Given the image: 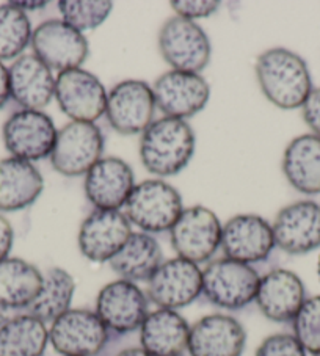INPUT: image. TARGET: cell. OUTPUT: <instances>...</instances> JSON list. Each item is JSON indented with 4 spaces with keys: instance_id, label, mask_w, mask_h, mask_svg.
<instances>
[{
    "instance_id": "cell-5",
    "label": "cell",
    "mask_w": 320,
    "mask_h": 356,
    "mask_svg": "<svg viewBox=\"0 0 320 356\" xmlns=\"http://www.w3.org/2000/svg\"><path fill=\"white\" fill-rule=\"evenodd\" d=\"M162 57L176 71L200 74L211 61V41L198 24L181 16L170 17L159 32Z\"/></svg>"
},
{
    "instance_id": "cell-37",
    "label": "cell",
    "mask_w": 320,
    "mask_h": 356,
    "mask_svg": "<svg viewBox=\"0 0 320 356\" xmlns=\"http://www.w3.org/2000/svg\"><path fill=\"white\" fill-rule=\"evenodd\" d=\"M10 95V77H8V67H5L2 61H0V108L7 106Z\"/></svg>"
},
{
    "instance_id": "cell-18",
    "label": "cell",
    "mask_w": 320,
    "mask_h": 356,
    "mask_svg": "<svg viewBox=\"0 0 320 356\" xmlns=\"http://www.w3.org/2000/svg\"><path fill=\"white\" fill-rule=\"evenodd\" d=\"M131 234V222L126 213L96 209L80 226V253L91 262H109L122 248Z\"/></svg>"
},
{
    "instance_id": "cell-10",
    "label": "cell",
    "mask_w": 320,
    "mask_h": 356,
    "mask_svg": "<svg viewBox=\"0 0 320 356\" xmlns=\"http://www.w3.org/2000/svg\"><path fill=\"white\" fill-rule=\"evenodd\" d=\"M109 339V330L96 312L70 309L51 323L49 342L63 356H95Z\"/></svg>"
},
{
    "instance_id": "cell-29",
    "label": "cell",
    "mask_w": 320,
    "mask_h": 356,
    "mask_svg": "<svg viewBox=\"0 0 320 356\" xmlns=\"http://www.w3.org/2000/svg\"><path fill=\"white\" fill-rule=\"evenodd\" d=\"M76 282L66 270L54 267L42 275V286L38 297L27 308V314L41 322H54L71 309Z\"/></svg>"
},
{
    "instance_id": "cell-13",
    "label": "cell",
    "mask_w": 320,
    "mask_h": 356,
    "mask_svg": "<svg viewBox=\"0 0 320 356\" xmlns=\"http://www.w3.org/2000/svg\"><path fill=\"white\" fill-rule=\"evenodd\" d=\"M154 110L152 88L143 81H122L107 95V120L122 135L143 134L152 122Z\"/></svg>"
},
{
    "instance_id": "cell-34",
    "label": "cell",
    "mask_w": 320,
    "mask_h": 356,
    "mask_svg": "<svg viewBox=\"0 0 320 356\" xmlns=\"http://www.w3.org/2000/svg\"><path fill=\"white\" fill-rule=\"evenodd\" d=\"M170 5L177 16L193 21L215 13L220 7V2H215V0H175Z\"/></svg>"
},
{
    "instance_id": "cell-11",
    "label": "cell",
    "mask_w": 320,
    "mask_h": 356,
    "mask_svg": "<svg viewBox=\"0 0 320 356\" xmlns=\"http://www.w3.org/2000/svg\"><path fill=\"white\" fill-rule=\"evenodd\" d=\"M201 293L202 270L182 257L162 262L147 280V298L163 309L184 308L193 303Z\"/></svg>"
},
{
    "instance_id": "cell-38",
    "label": "cell",
    "mask_w": 320,
    "mask_h": 356,
    "mask_svg": "<svg viewBox=\"0 0 320 356\" xmlns=\"http://www.w3.org/2000/svg\"><path fill=\"white\" fill-rule=\"evenodd\" d=\"M13 3L17 8H21L22 11H26V10L33 11V10H41V8L47 7V2H13Z\"/></svg>"
},
{
    "instance_id": "cell-3",
    "label": "cell",
    "mask_w": 320,
    "mask_h": 356,
    "mask_svg": "<svg viewBox=\"0 0 320 356\" xmlns=\"http://www.w3.org/2000/svg\"><path fill=\"white\" fill-rule=\"evenodd\" d=\"M182 211L179 192L160 179H147L137 184L126 201L127 220L146 234L171 229Z\"/></svg>"
},
{
    "instance_id": "cell-28",
    "label": "cell",
    "mask_w": 320,
    "mask_h": 356,
    "mask_svg": "<svg viewBox=\"0 0 320 356\" xmlns=\"http://www.w3.org/2000/svg\"><path fill=\"white\" fill-rule=\"evenodd\" d=\"M47 343L46 323L30 314L10 317L0 327V356H42Z\"/></svg>"
},
{
    "instance_id": "cell-39",
    "label": "cell",
    "mask_w": 320,
    "mask_h": 356,
    "mask_svg": "<svg viewBox=\"0 0 320 356\" xmlns=\"http://www.w3.org/2000/svg\"><path fill=\"white\" fill-rule=\"evenodd\" d=\"M116 356H150L147 355L143 348H127V350H122Z\"/></svg>"
},
{
    "instance_id": "cell-22",
    "label": "cell",
    "mask_w": 320,
    "mask_h": 356,
    "mask_svg": "<svg viewBox=\"0 0 320 356\" xmlns=\"http://www.w3.org/2000/svg\"><path fill=\"white\" fill-rule=\"evenodd\" d=\"M10 95L24 110L46 107L55 96V81L51 67L36 55H22L8 67Z\"/></svg>"
},
{
    "instance_id": "cell-12",
    "label": "cell",
    "mask_w": 320,
    "mask_h": 356,
    "mask_svg": "<svg viewBox=\"0 0 320 356\" xmlns=\"http://www.w3.org/2000/svg\"><path fill=\"white\" fill-rule=\"evenodd\" d=\"M55 97L61 112L72 121L93 122L106 113V88L99 79L82 67L58 72Z\"/></svg>"
},
{
    "instance_id": "cell-36",
    "label": "cell",
    "mask_w": 320,
    "mask_h": 356,
    "mask_svg": "<svg viewBox=\"0 0 320 356\" xmlns=\"http://www.w3.org/2000/svg\"><path fill=\"white\" fill-rule=\"evenodd\" d=\"M13 241H15L13 228H11V225L7 218L0 216V262L8 257L11 247H13Z\"/></svg>"
},
{
    "instance_id": "cell-40",
    "label": "cell",
    "mask_w": 320,
    "mask_h": 356,
    "mask_svg": "<svg viewBox=\"0 0 320 356\" xmlns=\"http://www.w3.org/2000/svg\"><path fill=\"white\" fill-rule=\"evenodd\" d=\"M8 309H5L3 306H0V327L8 321Z\"/></svg>"
},
{
    "instance_id": "cell-21",
    "label": "cell",
    "mask_w": 320,
    "mask_h": 356,
    "mask_svg": "<svg viewBox=\"0 0 320 356\" xmlns=\"http://www.w3.org/2000/svg\"><path fill=\"white\" fill-rule=\"evenodd\" d=\"M247 342V333L236 318L212 314L200 318L190 327V356H240Z\"/></svg>"
},
{
    "instance_id": "cell-42",
    "label": "cell",
    "mask_w": 320,
    "mask_h": 356,
    "mask_svg": "<svg viewBox=\"0 0 320 356\" xmlns=\"http://www.w3.org/2000/svg\"><path fill=\"white\" fill-rule=\"evenodd\" d=\"M311 356H320V352H319V353H316V355H311Z\"/></svg>"
},
{
    "instance_id": "cell-25",
    "label": "cell",
    "mask_w": 320,
    "mask_h": 356,
    "mask_svg": "<svg viewBox=\"0 0 320 356\" xmlns=\"http://www.w3.org/2000/svg\"><path fill=\"white\" fill-rule=\"evenodd\" d=\"M282 173L300 193H320V137L305 134L294 138L282 156Z\"/></svg>"
},
{
    "instance_id": "cell-9",
    "label": "cell",
    "mask_w": 320,
    "mask_h": 356,
    "mask_svg": "<svg viewBox=\"0 0 320 356\" xmlns=\"http://www.w3.org/2000/svg\"><path fill=\"white\" fill-rule=\"evenodd\" d=\"M30 44L42 63L60 72L77 70L90 52L85 35L60 19L40 24L33 30Z\"/></svg>"
},
{
    "instance_id": "cell-26",
    "label": "cell",
    "mask_w": 320,
    "mask_h": 356,
    "mask_svg": "<svg viewBox=\"0 0 320 356\" xmlns=\"http://www.w3.org/2000/svg\"><path fill=\"white\" fill-rule=\"evenodd\" d=\"M163 253L159 242L146 232H132L122 248L109 261L121 280L147 281L162 266Z\"/></svg>"
},
{
    "instance_id": "cell-31",
    "label": "cell",
    "mask_w": 320,
    "mask_h": 356,
    "mask_svg": "<svg viewBox=\"0 0 320 356\" xmlns=\"http://www.w3.org/2000/svg\"><path fill=\"white\" fill-rule=\"evenodd\" d=\"M113 3L107 0L99 2H88V0H61L58 2V10L63 21L70 24L79 32L82 30H91L99 27L112 13Z\"/></svg>"
},
{
    "instance_id": "cell-15",
    "label": "cell",
    "mask_w": 320,
    "mask_h": 356,
    "mask_svg": "<svg viewBox=\"0 0 320 356\" xmlns=\"http://www.w3.org/2000/svg\"><path fill=\"white\" fill-rule=\"evenodd\" d=\"M156 107L170 118H190L206 107L211 88L200 74L186 71H168L152 87Z\"/></svg>"
},
{
    "instance_id": "cell-27",
    "label": "cell",
    "mask_w": 320,
    "mask_h": 356,
    "mask_svg": "<svg viewBox=\"0 0 320 356\" xmlns=\"http://www.w3.org/2000/svg\"><path fill=\"white\" fill-rule=\"evenodd\" d=\"M42 275L33 264L19 257L0 262V306L5 309H27L38 297Z\"/></svg>"
},
{
    "instance_id": "cell-24",
    "label": "cell",
    "mask_w": 320,
    "mask_h": 356,
    "mask_svg": "<svg viewBox=\"0 0 320 356\" xmlns=\"http://www.w3.org/2000/svg\"><path fill=\"white\" fill-rule=\"evenodd\" d=\"M45 181L32 162L10 157L0 161V211H22L38 200Z\"/></svg>"
},
{
    "instance_id": "cell-19",
    "label": "cell",
    "mask_w": 320,
    "mask_h": 356,
    "mask_svg": "<svg viewBox=\"0 0 320 356\" xmlns=\"http://www.w3.org/2000/svg\"><path fill=\"white\" fill-rule=\"evenodd\" d=\"M255 300L269 321L292 322L306 300L305 284L291 270L275 268L261 278Z\"/></svg>"
},
{
    "instance_id": "cell-35",
    "label": "cell",
    "mask_w": 320,
    "mask_h": 356,
    "mask_svg": "<svg viewBox=\"0 0 320 356\" xmlns=\"http://www.w3.org/2000/svg\"><path fill=\"white\" fill-rule=\"evenodd\" d=\"M301 110H303L306 126L311 129L314 135L320 137V88H312Z\"/></svg>"
},
{
    "instance_id": "cell-4",
    "label": "cell",
    "mask_w": 320,
    "mask_h": 356,
    "mask_svg": "<svg viewBox=\"0 0 320 356\" xmlns=\"http://www.w3.org/2000/svg\"><path fill=\"white\" fill-rule=\"evenodd\" d=\"M261 276L256 270L232 259H217L202 270V293L223 309H242L256 298Z\"/></svg>"
},
{
    "instance_id": "cell-6",
    "label": "cell",
    "mask_w": 320,
    "mask_h": 356,
    "mask_svg": "<svg viewBox=\"0 0 320 356\" xmlns=\"http://www.w3.org/2000/svg\"><path fill=\"white\" fill-rule=\"evenodd\" d=\"M104 137L95 122L72 121L57 132L51 162L60 175L76 177L87 175L101 161Z\"/></svg>"
},
{
    "instance_id": "cell-14",
    "label": "cell",
    "mask_w": 320,
    "mask_h": 356,
    "mask_svg": "<svg viewBox=\"0 0 320 356\" xmlns=\"http://www.w3.org/2000/svg\"><path fill=\"white\" fill-rule=\"evenodd\" d=\"M96 314L109 331L126 334L145 322L147 298L135 282L118 280L104 286L96 298Z\"/></svg>"
},
{
    "instance_id": "cell-2",
    "label": "cell",
    "mask_w": 320,
    "mask_h": 356,
    "mask_svg": "<svg viewBox=\"0 0 320 356\" xmlns=\"http://www.w3.org/2000/svg\"><path fill=\"white\" fill-rule=\"evenodd\" d=\"M193 152L195 134L184 120L163 116L141 134L140 159L152 175H177L187 167Z\"/></svg>"
},
{
    "instance_id": "cell-41",
    "label": "cell",
    "mask_w": 320,
    "mask_h": 356,
    "mask_svg": "<svg viewBox=\"0 0 320 356\" xmlns=\"http://www.w3.org/2000/svg\"><path fill=\"white\" fill-rule=\"evenodd\" d=\"M317 275H319V280H320V254H319V259H317Z\"/></svg>"
},
{
    "instance_id": "cell-8",
    "label": "cell",
    "mask_w": 320,
    "mask_h": 356,
    "mask_svg": "<svg viewBox=\"0 0 320 356\" xmlns=\"http://www.w3.org/2000/svg\"><path fill=\"white\" fill-rule=\"evenodd\" d=\"M57 129L52 118L41 110H19L3 124V143L11 156L36 162L51 156Z\"/></svg>"
},
{
    "instance_id": "cell-7",
    "label": "cell",
    "mask_w": 320,
    "mask_h": 356,
    "mask_svg": "<svg viewBox=\"0 0 320 356\" xmlns=\"http://www.w3.org/2000/svg\"><path fill=\"white\" fill-rule=\"evenodd\" d=\"M171 245L177 257L198 266L211 259L221 242V225L217 216L205 206L184 209L170 229Z\"/></svg>"
},
{
    "instance_id": "cell-20",
    "label": "cell",
    "mask_w": 320,
    "mask_h": 356,
    "mask_svg": "<svg viewBox=\"0 0 320 356\" xmlns=\"http://www.w3.org/2000/svg\"><path fill=\"white\" fill-rule=\"evenodd\" d=\"M134 187L132 168L118 157L101 159L85 176V195L99 211H118L126 206Z\"/></svg>"
},
{
    "instance_id": "cell-32",
    "label": "cell",
    "mask_w": 320,
    "mask_h": 356,
    "mask_svg": "<svg viewBox=\"0 0 320 356\" xmlns=\"http://www.w3.org/2000/svg\"><path fill=\"white\" fill-rule=\"evenodd\" d=\"M294 337L300 342L306 353L320 352V296L305 300L292 321Z\"/></svg>"
},
{
    "instance_id": "cell-1",
    "label": "cell",
    "mask_w": 320,
    "mask_h": 356,
    "mask_svg": "<svg viewBox=\"0 0 320 356\" xmlns=\"http://www.w3.org/2000/svg\"><path fill=\"white\" fill-rule=\"evenodd\" d=\"M256 77L264 96L282 110L303 107L312 91L306 61L285 47L269 49L257 57Z\"/></svg>"
},
{
    "instance_id": "cell-17",
    "label": "cell",
    "mask_w": 320,
    "mask_h": 356,
    "mask_svg": "<svg viewBox=\"0 0 320 356\" xmlns=\"http://www.w3.org/2000/svg\"><path fill=\"white\" fill-rule=\"evenodd\" d=\"M220 247L227 259L250 266L267 259L276 245L267 220L257 216H237L221 228Z\"/></svg>"
},
{
    "instance_id": "cell-16",
    "label": "cell",
    "mask_w": 320,
    "mask_h": 356,
    "mask_svg": "<svg viewBox=\"0 0 320 356\" xmlns=\"http://www.w3.org/2000/svg\"><path fill=\"white\" fill-rule=\"evenodd\" d=\"M275 245L289 254H306L320 247V204L310 200L281 209L272 226Z\"/></svg>"
},
{
    "instance_id": "cell-30",
    "label": "cell",
    "mask_w": 320,
    "mask_h": 356,
    "mask_svg": "<svg viewBox=\"0 0 320 356\" xmlns=\"http://www.w3.org/2000/svg\"><path fill=\"white\" fill-rule=\"evenodd\" d=\"M32 33L26 11L13 2L0 5V61L19 57L32 41Z\"/></svg>"
},
{
    "instance_id": "cell-23",
    "label": "cell",
    "mask_w": 320,
    "mask_h": 356,
    "mask_svg": "<svg viewBox=\"0 0 320 356\" xmlns=\"http://www.w3.org/2000/svg\"><path fill=\"white\" fill-rule=\"evenodd\" d=\"M190 327L175 309L159 308L140 327V343L150 356H182L189 347Z\"/></svg>"
},
{
    "instance_id": "cell-33",
    "label": "cell",
    "mask_w": 320,
    "mask_h": 356,
    "mask_svg": "<svg viewBox=\"0 0 320 356\" xmlns=\"http://www.w3.org/2000/svg\"><path fill=\"white\" fill-rule=\"evenodd\" d=\"M255 356H307V353L294 334L278 333L264 339Z\"/></svg>"
}]
</instances>
